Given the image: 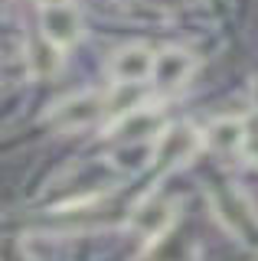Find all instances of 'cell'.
<instances>
[{
  "label": "cell",
  "instance_id": "1",
  "mask_svg": "<svg viewBox=\"0 0 258 261\" xmlns=\"http://www.w3.org/2000/svg\"><path fill=\"white\" fill-rule=\"evenodd\" d=\"M209 209H213L216 222L242 245L258 242V209L239 186H213L209 190Z\"/></svg>",
  "mask_w": 258,
  "mask_h": 261
},
{
  "label": "cell",
  "instance_id": "2",
  "mask_svg": "<svg viewBox=\"0 0 258 261\" xmlns=\"http://www.w3.org/2000/svg\"><path fill=\"white\" fill-rule=\"evenodd\" d=\"M176 212H180V199L150 193L147 199H141L138 206H134L127 225H131V232L144 242V248H154V245L164 242L167 235H170V228L176 225Z\"/></svg>",
  "mask_w": 258,
  "mask_h": 261
},
{
  "label": "cell",
  "instance_id": "3",
  "mask_svg": "<svg viewBox=\"0 0 258 261\" xmlns=\"http://www.w3.org/2000/svg\"><path fill=\"white\" fill-rule=\"evenodd\" d=\"M203 150V130L193 124H167L160 134L150 141V163L164 173L180 170Z\"/></svg>",
  "mask_w": 258,
  "mask_h": 261
},
{
  "label": "cell",
  "instance_id": "4",
  "mask_svg": "<svg viewBox=\"0 0 258 261\" xmlns=\"http://www.w3.org/2000/svg\"><path fill=\"white\" fill-rule=\"evenodd\" d=\"M108 114V95L105 92H75L69 98H62L59 105H53L46 114V124L56 130H82L95 121H101Z\"/></svg>",
  "mask_w": 258,
  "mask_h": 261
},
{
  "label": "cell",
  "instance_id": "5",
  "mask_svg": "<svg viewBox=\"0 0 258 261\" xmlns=\"http://www.w3.org/2000/svg\"><path fill=\"white\" fill-rule=\"evenodd\" d=\"M154 59L157 53L144 43H127L111 53L108 59V75L115 82H127V85H144L154 75Z\"/></svg>",
  "mask_w": 258,
  "mask_h": 261
},
{
  "label": "cell",
  "instance_id": "6",
  "mask_svg": "<svg viewBox=\"0 0 258 261\" xmlns=\"http://www.w3.org/2000/svg\"><path fill=\"white\" fill-rule=\"evenodd\" d=\"M164 127H167L164 111L157 105H141V108L108 121V137H118L124 144H138V141H154Z\"/></svg>",
  "mask_w": 258,
  "mask_h": 261
},
{
  "label": "cell",
  "instance_id": "7",
  "mask_svg": "<svg viewBox=\"0 0 258 261\" xmlns=\"http://www.w3.org/2000/svg\"><path fill=\"white\" fill-rule=\"evenodd\" d=\"M39 33L59 49H69L82 39V13L72 4L43 7V10H39Z\"/></svg>",
  "mask_w": 258,
  "mask_h": 261
},
{
  "label": "cell",
  "instance_id": "8",
  "mask_svg": "<svg viewBox=\"0 0 258 261\" xmlns=\"http://www.w3.org/2000/svg\"><path fill=\"white\" fill-rule=\"evenodd\" d=\"M193 72H196V56L187 53V49L170 46V49H160V53H157L150 82H154L157 88H164V92H170V88L187 85Z\"/></svg>",
  "mask_w": 258,
  "mask_h": 261
},
{
  "label": "cell",
  "instance_id": "9",
  "mask_svg": "<svg viewBox=\"0 0 258 261\" xmlns=\"http://www.w3.org/2000/svg\"><path fill=\"white\" fill-rule=\"evenodd\" d=\"M245 137H248V124L242 118H216L213 124L203 130V147L219 157H236L245 153Z\"/></svg>",
  "mask_w": 258,
  "mask_h": 261
},
{
  "label": "cell",
  "instance_id": "10",
  "mask_svg": "<svg viewBox=\"0 0 258 261\" xmlns=\"http://www.w3.org/2000/svg\"><path fill=\"white\" fill-rule=\"evenodd\" d=\"M62 53L66 49H59L56 43H49V39L43 36V33H36L33 39L27 43V69L33 79H56L62 69Z\"/></svg>",
  "mask_w": 258,
  "mask_h": 261
},
{
  "label": "cell",
  "instance_id": "11",
  "mask_svg": "<svg viewBox=\"0 0 258 261\" xmlns=\"http://www.w3.org/2000/svg\"><path fill=\"white\" fill-rule=\"evenodd\" d=\"M0 261H33L27 242L17 235H0Z\"/></svg>",
  "mask_w": 258,
  "mask_h": 261
},
{
  "label": "cell",
  "instance_id": "12",
  "mask_svg": "<svg viewBox=\"0 0 258 261\" xmlns=\"http://www.w3.org/2000/svg\"><path fill=\"white\" fill-rule=\"evenodd\" d=\"M39 4V10H43V7H62V4H72V0H36Z\"/></svg>",
  "mask_w": 258,
  "mask_h": 261
},
{
  "label": "cell",
  "instance_id": "13",
  "mask_svg": "<svg viewBox=\"0 0 258 261\" xmlns=\"http://www.w3.org/2000/svg\"><path fill=\"white\" fill-rule=\"evenodd\" d=\"M252 261H258V251H255V258H252Z\"/></svg>",
  "mask_w": 258,
  "mask_h": 261
}]
</instances>
